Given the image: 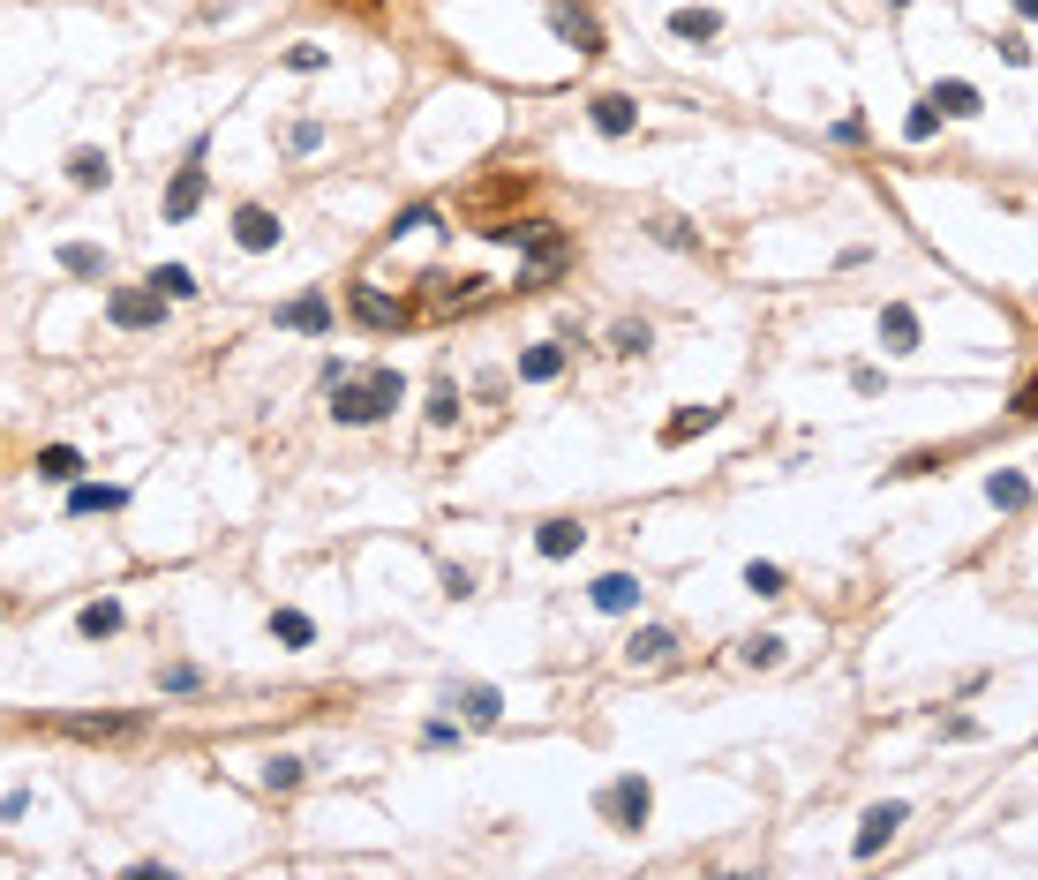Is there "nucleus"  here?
<instances>
[{"label":"nucleus","mask_w":1038,"mask_h":880,"mask_svg":"<svg viewBox=\"0 0 1038 880\" xmlns=\"http://www.w3.org/2000/svg\"><path fill=\"white\" fill-rule=\"evenodd\" d=\"M332 399H339V407H332L339 421H376L384 407H392V399H399V377H392V369H370L362 384L339 377V384H332Z\"/></svg>","instance_id":"1"},{"label":"nucleus","mask_w":1038,"mask_h":880,"mask_svg":"<svg viewBox=\"0 0 1038 880\" xmlns=\"http://www.w3.org/2000/svg\"><path fill=\"white\" fill-rule=\"evenodd\" d=\"M106 316H114V324H121V332H151V324H159V316H167V293L151 287V293H136V287H121L114 293V301H106Z\"/></svg>","instance_id":"2"},{"label":"nucleus","mask_w":1038,"mask_h":880,"mask_svg":"<svg viewBox=\"0 0 1038 880\" xmlns=\"http://www.w3.org/2000/svg\"><path fill=\"white\" fill-rule=\"evenodd\" d=\"M346 309H354V316H362L370 332H399V324L415 316L407 301H392V293H376V287H354V293H346Z\"/></svg>","instance_id":"3"},{"label":"nucleus","mask_w":1038,"mask_h":880,"mask_svg":"<svg viewBox=\"0 0 1038 880\" xmlns=\"http://www.w3.org/2000/svg\"><path fill=\"white\" fill-rule=\"evenodd\" d=\"M648 805H655V797H648V783H640V775H624V783H610V791H602V813H610L618 828H648Z\"/></svg>","instance_id":"4"},{"label":"nucleus","mask_w":1038,"mask_h":880,"mask_svg":"<svg viewBox=\"0 0 1038 880\" xmlns=\"http://www.w3.org/2000/svg\"><path fill=\"white\" fill-rule=\"evenodd\" d=\"M204 204V143H196V151H189V167L173 173V189H167V218L173 226H181V218H189V211Z\"/></svg>","instance_id":"5"},{"label":"nucleus","mask_w":1038,"mask_h":880,"mask_svg":"<svg viewBox=\"0 0 1038 880\" xmlns=\"http://www.w3.org/2000/svg\"><path fill=\"white\" fill-rule=\"evenodd\" d=\"M549 23H557V39H565V45H580L587 61L602 53V23H595L587 8H572V0H557V8H549Z\"/></svg>","instance_id":"6"},{"label":"nucleus","mask_w":1038,"mask_h":880,"mask_svg":"<svg viewBox=\"0 0 1038 880\" xmlns=\"http://www.w3.org/2000/svg\"><path fill=\"white\" fill-rule=\"evenodd\" d=\"M234 242H242V249H256V256L279 249V218H271L264 204H242V211H234Z\"/></svg>","instance_id":"7"},{"label":"nucleus","mask_w":1038,"mask_h":880,"mask_svg":"<svg viewBox=\"0 0 1038 880\" xmlns=\"http://www.w3.org/2000/svg\"><path fill=\"white\" fill-rule=\"evenodd\" d=\"M587 121L602 128V136H632V128H640V106L618 98V90H602V98H587Z\"/></svg>","instance_id":"8"},{"label":"nucleus","mask_w":1038,"mask_h":880,"mask_svg":"<svg viewBox=\"0 0 1038 880\" xmlns=\"http://www.w3.org/2000/svg\"><path fill=\"white\" fill-rule=\"evenodd\" d=\"M279 324H287V332H332V301H324V293H301V301L279 309Z\"/></svg>","instance_id":"9"},{"label":"nucleus","mask_w":1038,"mask_h":880,"mask_svg":"<svg viewBox=\"0 0 1038 880\" xmlns=\"http://www.w3.org/2000/svg\"><path fill=\"white\" fill-rule=\"evenodd\" d=\"M595 610H610V618L640 610V580H632V572H602V580H595Z\"/></svg>","instance_id":"10"},{"label":"nucleus","mask_w":1038,"mask_h":880,"mask_svg":"<svg viewBox=\"0 0 1038 880\" xmlns=\"http://www.w3.org/2000/svg\"><path fill=\"white\" fill-rule=\"evenodd\" d=\"M670 39H685V45L723 39V15H715V8H677V15H670Z\"/></svg>","instance_id":"11"},{"label":"nucleus","mask_w":1038,"mask_h":880,"mask_svg":"<svg viewBox=\"0 0 1038 880\" xmlns=\"http://www.w3.org/2000/svg\"><path fill=\"white\" fill-rule=\"evenodd\" d=\"M896 828H903V805H873L866 820H858V858H873V850L896 836Z\"/></svg>","instance_id":"12"},{"label":"nucleus","mask_w":1038,"mask_h":880,"mask_svg":"<svg viewBox=\"0 0 1038 880\" xmlns=\"http://www.w3.org/2000/svg\"><path fill=\"white\" fill-rule=\"evenodd\" d=\"M880 339H888V354H911V346H918V316L903 309V301H888V309H880Z\"/></svg>","instance_id":"13"},{"label":"nucleus","mask_w":1038,"mask_h":880,"mask_svg":"<svg viewBox=\"0 0 1038 880\" xmlns=\"http://www.w3.org/2000/svg\"><path fill=\"white\" fill-rule=\"evenodd\" d=\"M68 181H76V189H106V181H114V159H106V151H68Z\"/></svg>","instance_id":"14"},{"label":"nucleus","mask_w":1038,"mask_h":880,"mask_svg":"<svg viewBox=\"0 0 1038 880\" xmlns=\"http://www.w3.org/2000/svg\"><path fill=\"white\" fill-rule=\"evenodd\" d=\"M580 543H587V527H580V519H549V527L535 535V549H542V557H572Z\"/></svg>","instance_id":"15"},{"label":"nucleus","mask_w":1038,"mask_h":880,"mask_svg":"<svg viewBox=\"0 0 1038 880\" xmlns=\"http://www.w3.org/2000/svg\"><path fill=\"white\" fill-rule=\"evenodd\" d=\"M452 708H467L474 722H497L504 700H497V685H452Z\"/></svg>","instance_id":"16"},{"label":"nucleus","mask_w":1038,"mask_h":880,"mask_svg":"<svg viewBox=\"0 0 1038 880\" xmlns=\"http://www.w3.org/2000/svg\"><path fill=\"white\" fill-rule=\"evenodd\" d=\"M121 625H128V618H121V602H114V594H106V602H90L84 618H76V632H84V640H114Z\"/></svg>","instance_id":"17"},{"label":"nucleus","mask_w":1038,"mask_h":880,"mask_svg":"<svg viewBox=\"0 0 1038 880\" xmlns=\"http://www.w3.org/2000/svg\"><path fill=\"white\" fill-rule=\"evenodd\" d=\"M670 647H677V632L648 625V632H632V647H624V655H632V663H670Z\"/></svg>","instance_id":"18"},{"label":"nucleus","mask_w":1038,"mask_h":880,"mask_svg":"<svg viewBox=\"0 0 1038 880\" xmlns=\"http://www.w3.org/2000/svg\"><path fill=\"white\" fill-rule=\"evenodd\" d=\"M557 369H565V346H527L520 354V384H549Z\"/></svg>","instance_id":"19"},{"label":"nucleus","mask_w":1038,"mask_h":880,"mask_svg":"<svg viewBox=\"0 0 1038 880\" xmlns=\"http://www.w3.org/2000/svg\"><path fill=\"white\" fill-rule=\"evenodd\" d=\"M39 474H45V482H76V474H84V452H76V444H45Z\"/></svg>","instance_id":"20"},{"label":"nucleus","mask_w":1038,"mask_h":880,"mask_svg":"<svg viewBox=\"0 0 1038 880\" xmlns=\"http://www.w3.org/2000/svg\"><path fill=\"white\" fill-rule=\"evenodd\" d=\"M61 271H68V279H106V256L90 249V242H68V249H61Z\"/></svg>","instance_id":"21"},{"label":"nucleus","mask_w":1038,"mask_h":880,"mask_svg":"<svg viewBox=\"0 0 1038 880\" xmlns=\"http://www.w3.org/2000/svg\"><path fill=\"white\" fill-rule=\"evenodd\" d=\"M723 421V407H685V415L663 429V444H685V437H700V429H715Z\"/></svg>","instance_id":"22"},{"label":"nucleus","mask_w":1038,"mask_h":880,"mask_svg":"<svg viewBox=\"0 0 1038 880\" xmlns=\"http://www.w3.org/2000/svg\"><path fill=\"white\" fill-rule=\"evenodd\" d=\"M68 730H76V738H128V730H136V715H76Z\"/></svg>","instance_id":"23"},{"label":"nucleus","mask_w":1038,"mask_h":880,"mask_svg":"<svg viewBox=\"0 0 1038 880\" xmlns=\"http://www.w3.org/2000/svg\"><path fill=\"white\" fill-rule=\"evenodd\" d=\"M933 106L955 114V121H971V114H978V90H971V84H933Z\"/></svg>","instance_id":"24"},{"label":"nucleus","mask_w":1038,"mask_h":880,"mask_svg":"<svg viewBox=\"0 0 1038 880\" xmlns=\"http://www.w3.org/2000/svg\"><path fill=\"white\" fill-rule=\"evenodd\" d=\"M151 287L167 293V301H189V293H196V271H189V264H159V271H151Z\"/></svg>","instance_id":"25"},{"label":"nucleus","mask_w":1038,"mask_h":880,"mask_svg":"<svg viewBox=\"0 0 1038 880\" xmlns=\"http://www.w3.org/2000/svg\"><path fill=\"white\" fill-rule=\"evenodd\" d=\"M271 640H287V647H309V640H317V625H309L301 610H271Z\"/></svg>","instance_id":"26"},{"label":"nucleus","mask_w":1038,"mask_h":880,"mask_svg":"<svg viewBox=\"0 0 1038 880\" xmlns=\"http://www.w3.org/2000/svg\"><path fill=\"white\" fill-rule=\"evenodd\" d=\"M121 504H128V490H76L68 512H121Z\"/></svg>","instance_id":"27"},{"label":"nucleus","mask_w":1038,"mask_h":880,"mask_svg":"<svg viewBox=\"0 0 1038 880\" xmlns=\"http://www.w3.org/2000/svg\"><path fill=\"white\" fill-rule=\"evenodd\" d=\"M986 497H994V504H1008V512H1016V504L1031 497V482H1024V474H994V482H986Z\"/></svg>","instance_id":"28"},{"label":"nucleus","mask_w":1038,"mask_h":880,"mask_svg":"<svg viewBox=\"0 0 1038 880\" xmlns=\"http://www.w3.org/2000/svg\"><path fill=\"white\" fill-rule=\"evenodd\" d=\"M746 663H752V670H775V663H783V640H775V632L746 640Z\"/></svg>","instance_id":"29"},{"label":"nucleus","mask_w":1038,"mask_h":880,"mask_svg":"<svg viewBox=\"0 0 1038 880\" xmlns=\"http://www.w3.org/2000/svg\"><path fill=\"white\" fill-rule=\"evenodd\" d=\"M293 783H301V760H264V791H293Z\"/></svg>","instance_id":"30"},{"label":"nucleus","mask_w":1038,"mask_h":880,"mask_svg":"<svg viewBox=\"0 0 1038 880\" xmlns=\"http://www.w3.org/2000/svg\"><path fill=\"white\" fill-rule=\"evenodd\" d=\"M159 685H167V693H196V685H204V670H196V663H167V670H159Z\"/></svg>","instance_id":"31"},{"label":"nucleus","mask_w":1038,"mask_h":880,"mask_svg":"<svg viewBox=\"0 0 1038 880\" xmlns=\"http://www.w3.org/2000/svg\"><path fill=\"white\" fill-rule=\"evenodd\" d=\"M429 421H437V429L459 421V391H452V384H437V391H429Z\"/></svg>","instance_id":"32"},{"label":"nucleus","mask_w":1038,"mask_h":880,"mask_svg":"<svg viewBox=\"0 0 1038 880\" xmlns=\"http://www.w3.org/2000/svg\"><path fill=\"white\" fill-rule=\"evenodd\" d=\"M746 587L752 594H783V565H746Z\"/></svg>","instance_id":"33"},{"label":"nucleus","mask_w":1038,"mask_h":880,"mask_svg":"<svg viewBox=\"0 0 1038 880\" xmlns=\"http://www.w3.org/2000/svg\"><path fill=\"white\" fill-rule=\"evenodd\" d=\"M933 128H941V106H933V98H925V106H918L911 121H903V136H911V143H925V136H933Z\"/></svg>","instance_id":"34"},{"label":"nucleus","mask_w":1038,"mask_h":880,"mask_svg":"<svg viewBox=\"0 0 1038 880\" xmlns=\"http://www.w3.org/2000/svg\"><path fill=\"white\" fill-rule=\"evenodd\" d=\"M610 354H648V324H618V332H610Z\"/></svg>","instance_id":"35"},{"label":"nucleus","mask_w":1038,"mask_h":880,"mask_svg":"<svg viewBox=\"0 0 1038 880\" xmlns=\"http://www.w3.org/2000/svg\"><path fill=\"white\" fill-rule=\"evenodd\" d=\"M287 68H301V76H317V68H324V45H293V53H287Z\"/></svg>","instance_id":"36"},{"label":"nucleus","mask_w":1038,"mask_h":880,"mask_svg":"<svg viewBox=\"0 0 1038 880\" xmlns=\"http://www.w3.org/2000/svg\"><path fill=\"white\" fill-rule=\"evenodd\" d=\"M317 143H324V128H317V121H301V128L287 136V151H317Z\"/></svg>","instance_id":"37"},{"label":"nucleus","mask_w":1038,"mask_h":880,"mask_svg":"<svg viewBox=\"0 0 1038 880\" xmlns=\"http://www.w3.org/2000/svg\"><path fill=\"white\" fill-rule=\"evenodd\" d=\"M445 594H452V602H467V594H474V572H459V565H452V572H445Z\"/></svg>","instance_id":"38"},{"label":"nucleus","mask_w":1038,"mask_h":880,"mask_svg":"<svg viewBox=\"0 0 1038 880\" xmlns=\"http://www.w3.org/2000/svg\"><path fill=\"white\" fill-rule=\"evenodd\" d=\"M1016 415H1038V377H1024V391H1016Z\"/></svg>","instance_id":"39"},{"label":"nucleus","mask_w":1038,"mask_h":880,"mask_svg":"<svg viewBox=\"0 0 1038 880\" xmlns=\"http://www.w3.org/2000/svg\"><path fill=\"white\" fill-rule=\"evenodd\" d=\"M1016 15H1038V0H1016Z\"/></svg>","instance_id":"40"},{"label":"nucleus","mask_w":1038,"mask_h":880,"mask_svg":"<svg viewBox=\"0 0 1038 880\" xmlns=\"http://www.w3.org/2000/svg\"><path fill=\"white\" fill-rule=\"evenodd\" d=\"M888 8H911V0H888Z\"/></svg>","instance_id":"41"}]
</instances>
